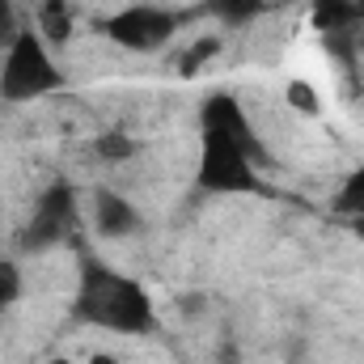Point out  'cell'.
Listing matches in <instances>:
<instances>
[{
    "mask_svg": "<svg viewBox=\"0 0 364 364\" xmlns=\"http://www.w3.org/2000/svg\"><path fill=\"white\" fill-rule=\"evenodd\" d=\"M55 81H60V73H55V64H51L43 38H38V34H21V38L9 47L4 73H0L4 97L26 102V97H38V93L55 90Z\"/></svg>",
    "mask_w": 364,
    "mask_h": 364,
    "instance_id": "1",
    "label": "cell"
},
{
    "mask_svg": "<svg viewBox=\"0 0 364 364\" xmlns=\"http://www.w3.org/2000/svg\"><path fill=\"white\" fill-rule=\"evenodd\" d=\"M97 229H102L106 237H123V233L140 229V216H136L119 195H102V199H97Z\"/></svg>",
    "mask_w": 364,
    "mask_h": 364,
    "instance_id": "4",
    "label": "cell"
},
{
    "mask_svg": "<svg viewBox=\"0 0 364 364\" xmlns=\"http://www.w3.org/2000/svg\"><path fill=\"white\" fill-rule=\"evenodd\" d=\"M174 34V17L161 13V9H127L110 21V38H119L123 47L132 51H149V47H161L166 38Z\"/></svg>",
    "mask_w": 364,
    "mask_h": 364,
    "instance_id": "3",
    "label": "cell"
},
{
    "mask_svg": "<svg viewBox=\"0 0 364 364\" xmlns=\"http://www.w3.org/2000/svg\"><path fill=\"white\" fill-rule=\"evenodd\" d=\"M85 309L93 314V322H106L114 331H144L149 326V296L136 284H127V279L93 284Z\"/></svg>",
    "mask_w": 364,
    "mask_h": 364,
    "instance_id": "2",
    "label": "cell"
},
{
    "mask_svg": "<svg viewBox=\"0 0 364 364\" xmlns=\"http://www.w3.org/2000/svg\"><path fill=\"white\" fill-rule=\"evenodd\" d=\"M85 364H119V360H114V356H106V352H90Z\"/></svg>",
    "mask_w": 364,
    "mask_h": 364,
    "instance_id": "7",
    "label": "cell"
},
{
    "mask_svg": "<svg viewBox=\"0 0 364 364\" xmlns=\"http://www.w3.org/2000/svg\"><path fill=\"white\" fill-rule=\"evenodd\" d=\"M343 208H352V212L364 216V170L356 178H348V186H343Z\"/></svg>",
    "mask_w": 364,
    "mask_h": 364,
    "instance_id": "6",
    "label": "cell"
},
{
    "mask_svg": "<svg viewBox=\"0 0 364 364\" xmlns=\"http://www.w3.org/2000/svg\"><path fill=\"white\" fill-rule=\"evenodd\" d=\"M38 30H43V38L64 43V38L73 34V13H68L60 0H47V4L38 9Z\"/></svg>",
    "mask_w": 364,
    "mask_h": 364,
    "instance_id": "5",
    "label": "cell"
}]
</instances>
